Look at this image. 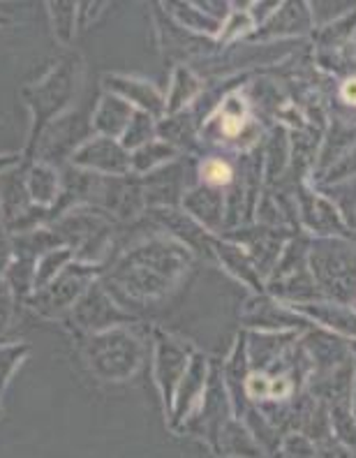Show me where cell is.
<instances>
[{
  "mask_svg": "<svg viewBox=\"0 0 356 458\" xmlns=\"http://www.w3.org/2000/svg\"><path fill=\"white\" fill-rule=\"evenodd\" d=\"M345 98L350 102H356V81H350V84H345Z\"/></svg>",
  "mask_w": 356,
  "mask_h": 458,
  "instance_id": "2",
  "label": "cell"
},
{
  "mask_svg": "<svg viewBox=\"0 0 356 458\" xmlns=\"http://www.w3.org/2000/svg\"><path fill=\"white\" fill-rule=\"evenodd\" d=\"M14 160H17V157H14V156H12V157H0V169L7 167V165H12V163H14Z\"/></svg>",
  "mask_w": 356,
  "mask_h": 458,
  "instance_id": "3",
  "label": "cell"
},
{
  "mask_svg": "<svg viewBox=\"0 0 356 458\" xmlns=\"http://www.w3.org/2000/svg\"><path fill=\"white\" fill-rule=\"evenodd\" d=\"M204 176H207L211 183H225V181H229V167L227 165H220L216 160V163L204 167Z\"/></svg>",
  "mask_w": 356,
  "mask_h": 458,
  "instance_id": "1",
  "label": "cell"
}]
</instances>
